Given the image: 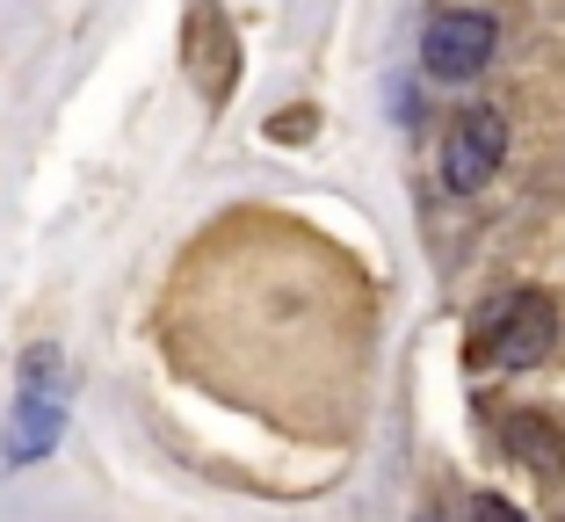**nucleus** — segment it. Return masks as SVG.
Instances as JSON below:
<instances>
[{"label": "nucleus", "mask_w": 565, "mask_h": 522, "mask_svg": "<svg viewBox=\"0 0 565 522\" xmlns=\"http://www.w3.org/2000/svg\"><path fill=\"white\" fill-rule=\"evenodd\" d=\"M73 392H81V377H73L66 349L58 341H30L15 363V406H8V443H0V457L15 472L22 465H44L58 450V436L73 422Z\"/></svg>", "instance_id": "1"}, {"label": "nucleus", "mask_w": 565, "mask_h": 522, "mask_svg": "<svg viewBox=\"0 0 565 522\" xmlns=\"http://www.w3.org/2000/svg\"><path fill=\"white\" fill-rule=\"evenodd\" d=\"M471 349L486 363H500V371H530V363H544L558 349V312H551L544 290H500L471 320Z\"/></svg>", "instance_id": "2"}, {"label": "nucleus", "mask_w": 565, "mask_h": 522, "mask_svg": "<svg viewBox=\"0 0 565 522\" xmlns=\"http://www.w3.org/2000/svg\"><path fill=\"white\" fill-rule=\"evenodd\" d=\"M493 51H500V22L486 8H443L420 36V66H428V81L465 87L493 66Z\"/></svg>", "instance_id": "3"}, {"label": "nucleus", "mask_w": 565, "mask_h": 522, "mask_svg": "<svg viewBox=\"0 0 565 522\" xmlns=\"http://www.w3.org/2000/svg\"><path fill=\"white\" fill-rule=\"evenodd\" d=\"M182 58H189V81L203 87V109H225V102H233V81H239V30L225 22L217 0H189Z\"/></svg>", "instance_id": "4"}, {"label": "nucleus", "mask_w": 565, "mask_h": 522, "mask_svg": "<svg viewBox=\"0 0 565 522\" xmlns=\"http://www.w3.org/2000/svg\"><path fill=\"white\" fill-rule=\"evenodd\" d=\"M508 160V117L500 109H465L443 138V189L449 196H479Z\"/></svg>", "instance_id": "5"}, {"label": "nucleus", "mask_w": 565, "mask_h": 522, "mask_svg": "<svg viewBox=\"0 0 565 522\" xmlns=\"http://www.w3.org/2000/svg\"><path fill=\"white\" fill-rule=\"evenodd\" d=\"M500 450L515 457L522 472H536V479L565 472V428L544 422V414H508V422H500Z\"/></svg>", "instance_id": "6"}, {"label": "nucleus", "mask_w": 565, "mask_h": 522, "mask_svg": "<svg viewBox=\"0 0 565 522\" xmlns=\"http://www.w3.org/2000/svg\"><path fill=\"white\" fill-rule=\"evenodd\" d=\"M465 522H530L515 501H500V493H471V508H465Z\"/></svg>", "instance_id": "7"}, {"label": "nucleus", "mask_w": 565, "mask_h": 522, "mask_svg": "<svg viewBox=\"0 0 565 522\" xmlns=\"http://www.w3.org/2000/svg\"><path fill=\"white\" fill-rule=\"evenodd\" d=\"M268 138H276V146H290V138H312V109H282V117L268 124Z\"/></svg>", "instance_id": "8"}]
</instances>
